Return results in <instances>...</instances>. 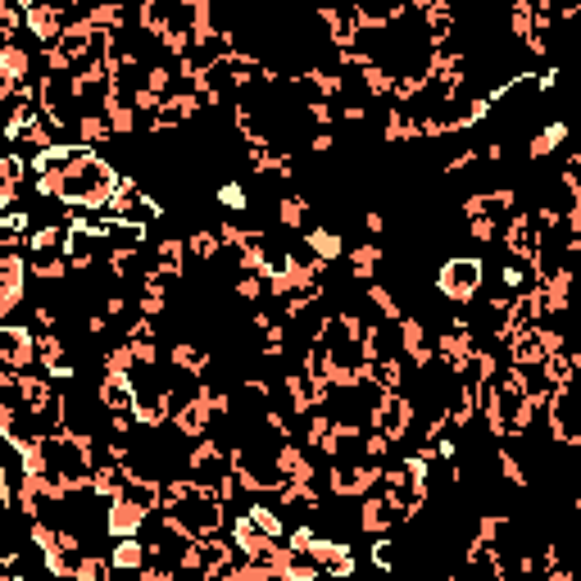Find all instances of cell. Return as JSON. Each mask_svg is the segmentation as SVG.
I'll use <instances>...</instances> for the list:
<instances>
[{"label":"cell","instance_id":"cell-19","mask_svg":"<svg viewBox=\"0 0 581 581\" xmlns=\"http://www.w3.org/2000/svg\"><path fill=\"white\" fill-rule=\"evenodd\" d=\"M150 559H155V550H150L146 536H123V541H114V550H109L114 572H141Z\"/></svg>","mask_w":581,"mask_h":581},{"label":"cell","instance_id":"cell-11","mask_svg":"<svg viewBox=\"0 0 581 581\" xmlns=\"http://www.w3.org/2000/svg\"><path fill=\"white\" fill-rule=\"evenodd\" d=\"M359 532H368V536H382V532H395V527H404V518H400V504L391 500V495L377 486V491H368L364 500H359Z\"/></svg>","mask_w":581,"mask_h":581},{"label":"cell","instance_id":"cell-44","mask_svg":"<svg viewBox=\"0 0 581 581\" xmlns=\"http://www.w3.org/2000/svg\"><path fill=\"white\" fill-rule=\"evenodd\" d=\"M323 5H327V0H323Z\"/></svg>","mask_w":581,"mask_h":581},{"label":"cell","instance_id":"cell-29","mask_svg":"<svg viewBox=\"0 0 581 581\" xmlns=\"http://www.w3.org/2000/svg\"><path fill=\"white\" fill-rule=\"evenodd\" d=\"M187 246H191V255L196 259H205V264H214L218 255H223V241H218V227H196L187 237Z\"/></svg>","mask_w":581,"mask_h":581},{"label":"cell","instance_id":"cell-13","mask_svg":"<svg viewBox=\"0 0 581 581\" xmlns=\"http://www.w3.org/2000/svg\"><path fill=\"white\" fill-rule=\"evenodd\" d=\"M64 28H69V10H60V5L41 0L28 10V37H37V46H60Z\"/></svg>","mask_w":581,"mask_h":581},{"label":"cell","instance_id":"cell-17","mask_svg":"<svg viewBox=\"0 0 581 581\" xmlns=\"http://www.w3.org/2000/svg\"><path fill=\"white\" fill-rule=\"evenodd\" d=\"M109 137H114V128H109V119H105V109H82L78 114V123H73V141L78 146H87V150H100V146H109Z\"/></svg>","mask_w":581,"mask_h":581},{"label":"cell","instance_id":"cell-3","mask_svg":"<svg viewBox=\"0 0 581 581\" xmlns=\"http://www.w3.org/2000/svg\"><path fill=\"white\" fill-rule=\"evenodd\" d=\"M28 286H32V250L0 246V323H10L28 305Z\"/></svg>","mask_w":581,"mask_h":581},{"label":"cell","instance_id":"cell-20","mask_svg":"<svg viewBox=\"0 0 581 581\" xmlns=\"http://www.w3.org/2000/svg\"><path fill=\"white\" fill-rule=\"evenodd\" d=\"M382 246L377 241H359V246H350L345 250V268H350V282H373L377 277V268H382Z\"/></svg>","mask_w":581,"mask_h":581},{"label":"cell","instance_id":"cell-31","mask_svg":"<svg viewBox=\"0 0 581 581\" xmlns=\"http://www.w3.org/2000/svg\"><path fill=\"white\" fill-rule=\"evenodd\" d=\"M164 309H168V286H155V282L141 286L137 314H146V318H164Z\"/></svg>","mask_w":581,"mask_h":581},{"label":"cell","instance_id":"cell-5","mask_svg":"<svg viewBox=\"0 0 581 581\" xmlns=\"http://www.w3.org/2000/svg\"><path fill=\"white\" fill-rule=\"evenodd\" d=\"M500 246L504 255H518V259H541V227H536V214L527 209H513L509 218L500 223Z\"/></svg>","mask_w":581,"mask_h":581},{"label":"cell","instance_id":"cell-42","mask_svg":"<svg viewBox=\"0 0 581 581\" xmlns=\"http://www.w3.org/2000/svg\"><path fill=\"white\" fill-rule=\"evenodd\" d=\"M486 159H491V164H500L504 159V141H486V150H482Z\"/></svg>","mask_w":581,"mask_h":581},{"label":"cell","instance_id":"cell-12","mask_svg":"<svg viewBox=\"0 0 581 581\" xmlns=\"http://www.w3.org/2000/svg\"><path fill=\"white\" fill-rule=\"evenodd\" d=\"M150 518L155 513L141 509L137 500H128V495H119V500L105 504V536L109 541H123V536H141L150 527Z\"/></svg>","mask_w":581,"mask_h":581},{"label":"cell","instance_id":"cell-16","mask_svg":"<svg viewBox=\"0 0 581 581\" xmlns=\"http://www.w3.org/2000/svg\"><path fill=\"white\" fill-rule=\"evenodd\" d=\"M305 445L314 454H327V463L336 459V450H341V436H336L332 409H314V414L305 418Z\"/></svg>","mask_w":581,"mask_h":581},{"label":"cell","instance_id":"cell-32","mask_svg":"<svg viewBox=\"0 0 581 581\" xmlns=\"http://www.w3.org/2000/svg\"><path fill=\"white\" fill-rule=\"evenodd\" d=\"M468 237H473V246H495V241H500V218H495V214H473V218H468Z\"/></svg>","mask_w":581,"mask_h":581},{"label":"cell","instance_id":"cell-10","mask_svg":"<svg viewBox=\"0 0 581 581\" xmlns=\"http://www.w3.org/2000/svg\"><path fill=\"white\" fill-rule=\"evenodd\" d=\"M64 255H69L73 273H91V268L100 264V255H109L105 237H100L91 223H82V218H73L69 223V246H64Z\"/></svg>","mask_w":581,"mask_h":581},{"label":"cell","instance_id":"cell-8","mask_svg":"<svg viewBox=\"0 0 581 581\" xmlns=\"http://www.w3.org/2000/svg\"><path fill=\"white\" fill-rule=\"evenodd\" d=\"M37 55H41V46L32 50L23 37L19 41H0V96H5V91L28 87L32 69H37Z\"/></svg>","mask_w":581,"mask_h":581},{"label":"cell","instance_id":"cell-22","mask_svg":"<svg viewBox=\"0 0 581 581\" xmlns=\"http://www.w3.org/2000/svg\"><path fill=\"white\" fill-rule=\"evenodd\" d=\"M168 364L178 368V373H191V377H209V350H200L196 341H173L168 345Z\"/></svg>","mask_w":581,"mask_h":581},{"label":"cell","instance_id":"cell-33","mask_svg":"<svg viewBox=\"0 0 581 581\" xmlns=\"http://www.w3.org/2000/svg\"><path fill=\"white\" fill-rule=\"evenodd\" d=\"M246 305H259V300H268V277L264 273H237V286H232Z\"/></svg>","mask_w":581,"mask_h":581},{"label":"cell","instance_id":"cell-40","mask_svg":"<svg viewBox=\"0 0 581 581\" xmlns=\"http://www.w3.org/2000/svg\"><path fill=\"white\" fill-rule=\"evenodd\" d=\"M100 314H109L114 323H119V318L128 314V300H123V296H109V291H105V300H100Z\"/></svg>","mask_w":581,"mask_h":581},{"label":"cell","instance_id":"cell-39","mask_svg":"<svg viewBox=\"0 0 581 581\" xmlns=\"http://www.w3.org/2000/svg\"><path fill=\"white\" fill-rule=\"evenodd\" d=\"M32 327H37V332H50V327H60V314L50 305H32Z\"/></svg>","mask_w":581,"mask_h":581},{"label":"cell","instance_id":"cell-26","mask_svg":"<svg viewBox=\"0 0 581 581\" xmlns=\"http://www.w3.org/2000/svg\"><path fill=\"white\" fill-rule=\"evenodd\" d=\"M359 87H364V96H368V100H391V91H395V73L386 69V64L368 60L364 69H359Z\"/></svg>","mask_w":581,"mask_h":581},{"label":"cell","instance_id":"cell-36","mask_svg":"<svg viewBox=\"0 0 581 581\" xmlns=\"http://www.w3.org/2000/svg\"><path fill=\"white\" fill-rule=\"evenodd\" d=\"M114 572V563H109V554H82V563H78V577L73 581H100V577H109Z\"/></svg>","mask_w":581,"mask_h":581},{"label":"cell","instance_id":"cell-18","mask_svg":"<svg viewBox=\"0 0 581 581\" xmlns=\"http://www.w3.org/2000/svg\"><path fill=\"white\" fill-rule=\"evenodd\" d=\"M563 141H572V123H568V119H550V123H541V128L532 132L527 159H532V164H541V159H550L554 150L563 146Z\"/></svg>","mask_w":581,"mask_h":581},{"label":"cell","instance_id":"cell-14","mask_svg":"<svg viewBox=\"0 0 581 581\" xmlns=\"http://www.w3.org/2000/svg\"><path fill=\"white\" fill-rule=\"evenodd\" d=\"M137 386H132V377H100L96 382V404L100 414H128V409H137Z\"/></svg>","mask_w":581,"mask_h":581},{"label":"cell","instance_id":"cell-23","mask_svg":"<svg viewBox=\"0 0 581 581\" xmlns=\"http://www.w3.org/2000/svg\"><path fill=\"white\" fill-rule=\"evenodd\" d=\"M305 250L318 259H327V264H336V259H345V237L336 232V227H305Z\"/></svg>","mask_w":581,"mask_h":581},{"label":"cell","instance_id":"cell-27","mask_svg":"<svg viewBox=\"0 0 581 581\" xmlns=\"http://www.w3.org/2000/svg\"><path fill=\"white\" fill-rule=\"evenodd\" d=\"M364 300H368V305L377 309V314L386 318V323H400V318H404V305H400V296H395V291H391V286H386V282H377V277H373V282H368Z\"/></svg>","mask_w":581,"mask_h":581},{"label":"cell","instance_id":"cell-43","mask_svg":"<svg viewBox=\"0 0 581 581\" xmlns=\"http://www.w3.org/2000/svg\"><path fill=\"white\" fill-rule=\"evenodd\" d=\"M572 473L581 477V445H577V459H572Z\"/></svg>","mask_w":581,"mask_h":581},{"label":"cell","instance_id":"cell-37","mask_svg":"<svg viewBox=\"0 0 581 581\" xmlns=\"http://www.w3.org/2000/svg\"><path fill=\"white\" fill-rule=\"evenodd\" d=\"M41 73H73V55L64 46H41Z\"/></svg>","mask_w":581,"mask_h":581},{"label":"cell","instance_id":"cell-38","mask_svg":"<svg viewBox=\"0 0 581 581\" xmlns=\"http://www.w3.org/2000/svg\"><path fill=\"white\" fill-rule=\"evenodd\" d=\"M477 164V146H463V150H454L450 159L441 164V173L445 178H454V173H463V168H473Z\"/></svg>","mask_w":581,"mask_h":581},{"label":"cell","instance_id":"cell-35","mask_svg":"<svg viewBox=\"0 0 581 581\" xmlns=\"http://www.w3.org/2000/svg\"><path fill=\"white\" fill-rule=\"evenodd\" d=\"M495 463H500V477H504L509 486H518V491H527V486H532V482H527V468H522L518 454L500 450V454H495Z\"/></svg>","mask_w":581,"mask_h":581},{"label":"cell","instance_id":"cell-28","mask_svg":"<svg viewBox=\"0 0 581 581\" xmlns=\"http://www.w3.org/2000/svg\"><path fill=\"white\" fill-rule=\"evenodd\" d=\"M73 273L69 255H32V282H46V286H60L64 277Z\"/></svg>","mask_w":581,"mask_h":581},{"label":"cell","instance_id":"cell-34","mask_svg":"<svg viewBox=\"0 0 581 581\" xmlns=\"http://www.w3.org/2000/svg\"><path fill=\"white\" fill-rule=\"evenodd\" d=\"M373 563H377L382 572H395V568H400V541H395L391 532H382V536L373 541Z\"/></svg>","mask_w":581,"mask_h":581},{"label":"cell","instance_id":"cell-4","mask_svg":"<svg viewBox=\"0 0 581 581\" xmlns=\"http://www.w3.org/2000/svg\"><path fill=\"white\" fill-rule=\"evenodd\" d=\"M105 214H109V218H123V223H141V227H150V223H159V218H164V200L150 196L146 182L123 178L119 196H114V205H109Z\"/></svg>","mask_w":581,"mask_h":581},{"label":"cell","instance_id":"cell-1","mask_svg":"<svg viewBox=\"0 0 581 581\" xmlns=\"http://www.w3.org/2000/svg\"><path fill=\"white\" fill-rule=\"evenodd\" d=\"M123 187V173L109 159H100V150L78 146L69 159V178H64V205L78 209V214H100V209L114 205Z\"/></svg>","mask_w":581,"mask_h":581},{"label":"cell","instance_id":"cell-7","mask_svg":"<svg viewBox=\"0 0 581 581\" xmlns=\"http://www.w3.org/2000/svg\"><path fill=\"white\" fill-rule=\"evenodd\" d=\"M214 418L218 414H214V404H209L205 382H200V391L173 409V423H168V427H173L182 441H200V436H214Z\"/></svg>","mask_w":581,"mask_h":581},{"label":"cell","instance_id":"cell-24","mask_svg":"<svg viewBox=\"0 0 581 581\" xmlns=\"http://www.w3.org/2000/svg\"><path fill=\"white\" fill-rule=\"evenodd\" d=\"M82 14H87L100 32H123V28H128V5H123V0H91Z\"/></svg>","mask_w":581,"mask_h":581},{"label":"cell","instance_id":"cell-41","mask_svg":"<svg viewBox=\"0 0 581 581\" xmlns=\"http://www.w3.org/2000/svg\"><path fill=\"white\" fill-rule=\"evenodd\" d=\"M359 223L368 227V237H382V232H386V214H382V209H368V214L359 218Z\"/></svg>","mask_w":581,"mask_h":581},{"label":"cell","instance_id":"cell-15","mask_svg":"<svg viewBox=\"0 0 581 581\" xmlns=\"http://www.w3.org/2000/svg\"><path fill=\"white\" fill-rule=\"evenodd\" d=\"M277 468H282L286 482H318L314 450H309L305 441H282V445H277Z\"/></svg>","mask_w":581,"mask_h":581},{"label":"cell","instance_id":"cell-2","mask_svg":"<svg viewBox=\"0 0 581 581\" xmlns=\"http://www.w3.org/2000/svg\"><path fill=\"white\" fill-rule=\"evenodd\" d=\"M486 291V264L477 255H450L436 268V296L454 309H468Z\"/></svg>","mask_w":581,"mask_h":581},{"label":"cell","instance_id":"cell-21","mask_svg":"<svg viewBox=\"0 0 581 581\" xmlns=\"http://www.w3.org/2000/svg\"><path fill=\"white\" fill-rule=\"evenodd\" d=\"M105 119H109V128H114V137L119 141H132L137 137V128H141V109L132 105V96H119V100H105Z\"/></svg>","mask_w":581,"mask_h":581},{"label":"cell","instance_id":"cell-6","mask_svg":"<svg viewBox=\"0 0 581 581\" xmlns=\"http://www.w3.org/2000/svg\"><path fill=\"white\" fill-rule=\"evenodd\" d=\"M0 368H19V373H32V368H41L37 327H19V323H5V327H0Z\"/></svg>","mask_w":581,"mask_h":581},{"label":"cell","instance_id":"cell-25","mask_svg":"<svg viewBox=\"0 0 581 581\" xmlns=\"http://www.w3.org/2000/svg\"><path fill=\"white\" fill-rule=\"evenodd\" d=\"M277 227H282V232H305L309 227V200L296 196V191L277 196Z\"/></svg>","mask_w":581,"mask_h":581},{"label":"cell","instance_id":"cell-30","mask_svg":"<svg viewBox=\"0 0 581 581\" xmlns=\"http://www.w3.org/2000/svg\"><path fill=\"white\" fill-rule=\"evenodd\" d=\"M214 196H218V205H223L227 214H246V209H250V191L241 187V182H232V178H227V182H218V191H214Z\"/></svg>","mask_w":581,"mask_h":581},{"label":"cell","instance_id":"cell-9","mask_svg":"<svg viewBox=\"0 0 581 581\" xmlns=\"http://www.w3.org/2000/svg\"><path fill=\"white\" fill-rule=\"evenodd\" d=\"M395 350H400L404 359H409V368H427L436 364V341L427 336V323L418 314H404L400 323H395Z\"/></svg>","mask_w":581,"mask_h":581}]
</instances>
